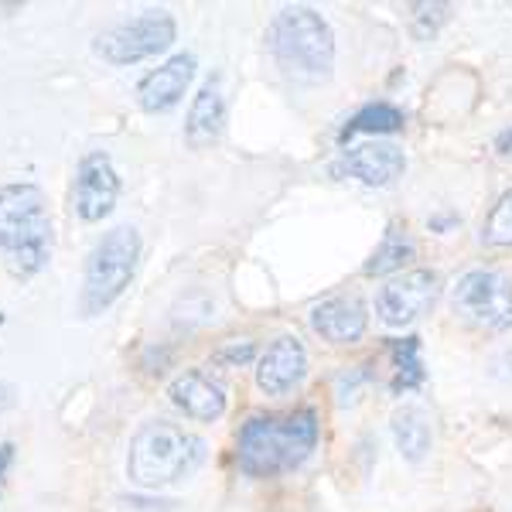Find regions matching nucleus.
Returning a JSON list of instances; mask_svg holds the SVG:
<instances>
[{
	"label": "nucleus",
	"instance_id": "8",
	"mask_svg": "<svg viewBox=\"0 0 512 512\" xmlns=\"http://www.w3.org/2000/svg\"><path fill=\"white\" fill-rule=\"evenodd\" d=\"M437 297H441V277L434 270H407L403 277L379 287L376 315L386 328L414 325L420 315L434 308Z\"/></svg>",
	"mask_w": 512,
	"mask_h": 512
},
{
	"label": "nucleus",
	"instance_id": "17",
	"mask_svg": "<svg viewBox=\"0 0 512 512\" xmlns=\"http://www.w3.org/2000/svg\"><path fill=\"white\" fill-rule=\"evenodd\" d=\"M417 256V243L410 239L407 229L400 226H390V233L383 236V243H379V250L373 253V260L366 263V274L369 277H379V274H390V270H400L403 263H410Z\"/></svg>",
	"mask_w": 512,
	"mask_h": 512
},
{
	"label": "nucleus",
	"instance_id": "5",
	"mask_svg": "<svg viewBox=\"0 0 512 512\" xmlns=\"http://www.w3.org/2000/svg\"><path fill=\"white\" fill-rule=\"evenodd\" d=\"M137 263H140V233L134 226H113L110 233L99 236L86 260V277H82V297H79L82 315L86 318L103 315L113 301H120L137 274Z\"/></svg>",
	"mask_w": 512,
	"mask_h": 512
},
{
	"label": "nucleus",
	"instance_id": "9",
	"mask_svg": "<svg viewBox=\"0 0 512 512\" xmlns=\"http://www.w3.org/2000/svg\"><path fill=\"white\" fill-rule=\"evenodd\" d=\"M120 198V175L113 168L106 151H89L76 168V185H72V209L82 222H99L117 209Z\"/></svg>",
	"mask_w": 512,
	"mask_h": 512
},
{
	"label": "nucleus",
	"instance_id": "24",
	"mask_svg": "<svg viewBox=\"0 0 512 512\" xmlns=\"http://www.w3.org/2000/svg\"><path fill=\"white\" fill-rule=\"evenodd\" d=\"M499 151L502 154H512V130H506V134L499 137Z\"/></svg>",
	"mask_w": 512,
	"mask_h": 512
},
{
	"label": "nucleus",
	"instance_id": "21",
	"mask_svg": "<svg viewBox=\"0 0 512 512\" xmlns=\"http://www.w3.org/2000/svg\"><path fill=\"white\" fill-rule=\"evenodd\" d=\"M253 342H229V345H222V349L216 352V362L219 366H243V362H250L253 359Z\"/></svg>",
	"mask_w": 512,
	"mask_h": 512
},
{
	"label": "nucleus",
	"instance_id": "14",
	"mask_svg": "<svg viewBox=\"0 0 512 512\" xmlns=\"http://www.w3.org/2000/svg\"><path fill=\"white\" fill-rule=\"evenodd\" d=\"M168 396L178 410H185V417L198 420V424H212V420L226 414V393H222V386L212 383L198 369H185L181 376L171 379Z\"/></svg>",
	"mask_w": 512,
	"mask_h": 512
},
{
	"label": "nucleus",
	"instance_id": "3",
	"mask_svg": "<svg viewBox=\"0 0 512 512\" xmlns=\"http://www.w3.org/2000/svg\"><path fill=\"white\" fill-rule=\"evenodd\" d=\"M205 461V441L171 420H147L127 451V478L140 489H164L192 478Z\"/></svg>",
	"mask_w": 512,
	"mask_h": 512
},
{
	"label": "nucleus",
	"instance_id": "18",
	"mask_svg": "<svg viewBox=\"0 0 512 512\" xmlns=\"http://www.w3.org/2000/svg\"><path fill=\"white\" fill-rule=\"evenodd\" d=\"M403 127V113L390 103H369L362 106L355 117L345 123L342 140H349L352 134H393Z\"/></svg>",
	"mask_w": 512,
	"mask_h": 512
},
{
	"label": "nucleus",
	"instance_id": "20",
	"mask_svg": "<svg viewBox=\"0 0 512 512\" xmlns=\"http://www.w3.org/2000/svg\"><path fill=\"white\" fill-rule=\"evenodd\" d=\"M482 243L512 246V188L502 192L499 202L492 205L489 219H485V226H482Z\"/></svg>",
	"mask_w": 512,
	"mask_h": 512
},
{
	"label": "nucleus",
	"instance_id": "6",
	"mask_svg": "<svg viewBox=\"0 0 512 512\" xmlns=\"http://www.w3.org/2000/svg\"><path fill=\"white\" fill-rule=\"evenodd\" d=\"M175 18L168 11H144L137 18H127L113 28H106L96 38V55L110 65H137L144 59L168 52L175 41Z\"/></svg>",
	"mask_w": 512,
	"mask_h": 512
},
{
	"label": "nucleus",
	"instance_id": "12",
	"mask_svg": "<svg viewBox=\"0 0 512 512\" xmlns=\"http://www.w3.org/2000/svg\"><path fill=\"white\" fill-rule=\"evenodd\" d=\"M192 76H195V55H188V52H181L175 59L158 65L154 72H147V76L137 82L140 110L164 113V110H171V106H178Z\"/></svg>",
	"mask_w": 512,
	"mask_h": 512
},
{
	"label": "nucleus",
	"instance_id": "2",
	"mask_svg": "<svg viewBox=\"0 0 512 512\" xmlns=\"http://www.w3.org/2000/svg\"><path fill=\"white\" fill-rule=\"evenodd\" d=\"M52 216L45 192L31 181L0 188V253L14 277H35L52 256Z\"/></svg>",
	"mask_w": 512,
	"mask_h": 512
},
{
	"label": "nucleus",
	"instance_id": "15",
	"mask_svg": "<svg viewBox=\"0 0 512 512\" xmlns=\"http://www.w3.org/2000/svg\"><path fill=\"white\" fill-rule=\"evenodd\" d=\"M222 127H226V96H222V79L209 76L198 89V96L188 106L185 120V137L192 147H209L216 144Z\"/></svg>",
	"mask_w": 512,
	"mask_h": 512
},
{
	"label": "nucleus",
	"instance_id": "1",
	"mask_svg": "<svg viewBox=\"0 0 512 512\" xmlns=\"http://www.w3.org/2000/svg\"><path fill=\"white\" fill-rule=\"evenodd\" d=\"M318 444V417L315 410H297V414H263L250 417L239 431L236 461L239 472L253 478H267L291 472Z\"/></svg>",
	"mask_w": 512,
	"mask_h": 512
},
{
	"label": "nucleus",
	"instance_id": "10",
	"mask_svg": "<svg viewBox=\"0 0 512 512\" xmlns=\"http://www.w3.org/2000/svg\"><path fill=\"white\" fill-rule=\"evenodd\" d=\"M407 171V158L396 144H362L342 154V161L332 164V175L359 178L362 185L386 188Z\"/></svg>",
	"mask_w": 512,
	"mask_h": 512
},
{
	"label": "nucleus",
	"instance_id": "22",
	"mask_svg": "<svg viewBox=\"0 0 512 512\" xmlns=\"http://www.w3.org/2000/svg\"><path fill=\"white\" fill-rule=\"evenodd\" d=\"M11 461H14V444L7 441V444H0V485H4V475H7V468H11Z\"/></svg>",
	"mask_w": 512,
	"mask_h": 512
},
{
	"label": "nucleus",
	"instance_id": "13",
	"mask_svg": "<svg viewBox=\"0 0 512 512\" xmlns=\"http://www.w3.org/2000/svg\"><path fill=\"white\" fill-rule=\"evenodd\" d=\"M366 304L359 294H338L315 304L311 311V328L332 345H352L366 335Z\"/></svg>",
	"mask_w": 512,
	"mask_h": 512
},
{
	"label": "nucleus",
	"instance_id": "25",
	"mask_svg": "<svg viewBox=\"0 0 512 512\" xmlns=\"http://www.w3.org/2000/svg\"><path fill=\"white\" fill-rule=\"evenodd\" d=\"M454 216H441V219H431V229H448V226H454Z\"/></svg>",
	"mask_w": 512,
	"mask_h": 512
},
{
	"label": "nucleus",
	"instance_id": "4",
	"mask_svg": "<svg viewBox=\"0 0 512 512\" xmlns=\"http://www.w3.org/2000/svg\"><path fill=\"white\" fill-rule=\"evenodd\" d=\"M267 48L280 69L297 82H321L332 76L335 35L311 7H287L267 28Z\"/></svg>",
	"mask_w": 512,
	"mask_h": 512
},
{
	"label": "nucleus",
	"instance_id": "7",
	"mask_svg": "<svg viewBox=\"0 0 512 512\" xmlns=\"http://www.w3.org/2000/svg\"><path fill=\"white\" fill-rule=\"evenodd\" d=\"M454 311L478 332L512 328V277L502 270H468L454 287Z\"/></svg>",
	"mask_w": 512,
	"mask_h": 512
},
{
	"label": "nucleus",
	"instance_id": "23",
	"mask_svg": "<svg viewBox=\"0 0 512 512\" xmlns=\"http://www.w3.org/2000/svg\"><path fill=\"white\" fill-rule=\"evenodd\" d=\"M14 407V386L11 383H0V417Z\"/></svg>",
	"mask_w": 512,
	"mask_h": 512
},
{
	"label": "nucleus",
	"instance_id": "11",
	"mask_svg": "<svg viewBox=\"0 0 512 512\" xmlns=\"http://www.w3.org/2000/svg\"><path fill=\"white\" fill-rule=\"evenodd\" d=\"M308 373V352H304L301 338L280 335L267 352H263L260 366H256V386L267 396L291 393Z\"/></svg>",
	"mask_w": 512,
	"mask_h": 512
},
{
	"label": "nucleus",
	"instance_id": "19",
	"mask_svg": "<svg viewBox=\"0 0 512 512\" xmlns=\"http://www.w3.org/2000/svg\"><path fill=\"white\" fill-rule=\"evenodd\" d=\"M393 362H396V379L393 390H414V386L424 383V366H420V338L407 335L400 342H393Z\"/></svg>",
	"mask_w": 512,
	"mask_h": 512
},
{
	"label": "nucleus",
	"instance_id": "16",
	"mask_svg": "<svg viewBox=\"0 0 512 512\" xmlns=\"http://www.w3.org/2000/svg\"><path fill=\"white\" fill-rule=\"evenodd\" d=\"M393 437L403 458L420 461L431 451V417L420 407H400L393 414Z\"/></svg>",
	"mask_w": 512,
	"mask_h": 512
}]
</instances>
